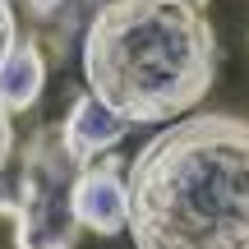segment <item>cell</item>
Listing matches in <instances>:
<instances>
[{"label": "cell", "mask_w": 249, "mask_h": 249, "mask_svg": "<svg viewBox=\"0 0 249 249\" xmlns=\"http://www.w3.org/2000/svg\"><path fill=\"white\" fill-rule=\"evenodd\" d=\"M88 92L129 124L189 116L217 79V33L194 0H107L79 42Z\"/></svg>", "instance_id": "cell-2"}, {"label": "cell", "mask_w": 249, "mask_h": 249, "mask_svg": "<svg viewBox=\"0 0 249 249\" xmlns=\"http://www.w3.org/2000/svg\"><path fill=\"white\" fill-rule=\"evenodd\" d=\"M9 152H14V120H9V111H0V171H5Z\"/></svg>", "instance_id": "cell-9"}, {"label": "cell", "mask_w": 249, "mask_h": 249, "mask_svg": "<svg viewBox=\"0 0 249 249\" xmlns=\"http://www.w3.org/2000/svg\"><path fill=\"white\" fill-rule=\"evenodd\" d=\"M79 161L65 152L60 124H42L18 148L14 185H0V213L14 217V249H79L74 213Z\"/></svg>", "instance_id": "cell-3"}, {"label": "cell", "mask_w": 249, "mask_h": 249, "mask_svg": "<svg viewBox=\"0 0 249 249\" xmlns=\"http://www.w3.org/2000/svg\"><path fill=\"white\" fill-rule=\"evenodd\" d=\"M124 161L116 152L79 166V180H74V213H79L83 231L97 235H120L129 231V185H124Z\"/></svg>", "instance_id": "cell-4"}, {"label": "cell", "mask_w": 249, "mask_h": 249, "mask_svg": "<svg viewBox=\"0 0 249 249\" xmlns=\"http://www.w3.org/2000/svg\"><path fill=\"white\" fill-rule=\"evenodd\" d=\"M14 14L28 23V37L42 46L51 60H65L74 42H83V28L107 0H9ZM208 5V0H194Z\"/></svg>", "instance_id": "cell-5"}, {"label": "cell", "mask_w": 249, "mask_h": 249, "mask_svg": "<svg viewBox=\"0 0 249 249\" xmlns=\"http://www.w3.org/2000/svg\"><path fill=\"white\" fill-rule=\"evenodd\" d=\"M124 134H129V120H120L116 111H107L92 92H79V97H74V107H70V116H65V124H60L65 152H70L79 166L107 157Z\"/></svg>", "instance_id": "cell-6"}, {"label": "cell", "mask_w": 249, "mask_h": 249, "mask_svg": "<svg viewBox=\"0 0 249 249\" xmlns=\"http://www.w3.org/2000/svg\"><path fill=\"white\" fill-rule=\"evenodd\" d=\"M42 83H46V51L33 37H18L9 55L0 60V111L18 116V111L37 107Z\"/></svg>", "instance_id": "cell-7"}, {"label": "cell", "mask_w": 249, "mask_h": 249, "mask_svg": "<svg viewBox=\"0 0 249 249\" xmlns=\"http://www.w3.org/2000/svg\"><path fill=\"white\" fill-rule=\"evenodd\" d=\"M134 249H249V120L185 116L129 161Z\"/></svg>", "instance_id": "cell-1"}, {"label": "cell", "mask_w": 249, "mask_h": 249, "mask_svg": "<svg viewBox=\"0 0 249 249\" xmlns=\"http://www.w3.org/2000/svg\"><path fill=\"white\" fill-rule=\"evenodd\" d=\"M18 42V14H14V5L9 0H0V60L9 55V46Z\"/></svg>", "instance_id": "cell-8"}]
</instances>
